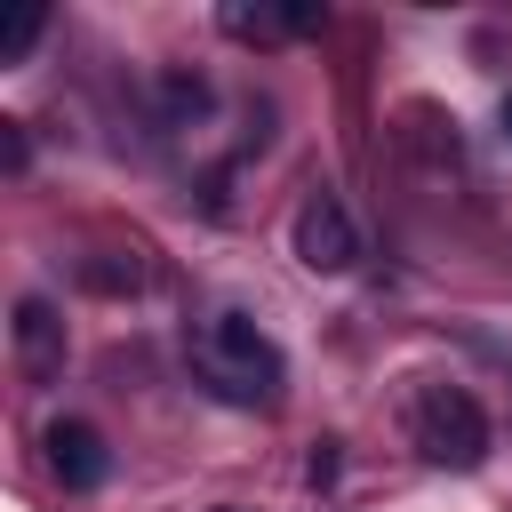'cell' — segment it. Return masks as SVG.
Listing matches in <instances>:
<instances>
[{"mask_svg": "<svg viewBox=\"0 0 512 512\" xmlns=\"http://www.w3.org/2000/svg\"><path fill=\"white\" fill-rule=\"evenodd\" d=\"M184 352H192V376H200L216 400H232V408H272L280 384H288V352H280L248 312H208Z\"/></svg>", "mask_w": 512, "mask_h": 512, "instance_id": "cell-1", "label": "cell"}, {"mask_svg": "<svg viewBox=\"0 0 512 512\" xmlns=\"http://www.w3.org/2000/svg\"><path fill=\"white\" fill-rule=\"evenodd\" d=\"M408 440L424 464H448V472H472L488 464V408L464 392V384H424L408 400Z\"/></svg>", "mask_w": 512, "mask_h": 512, "instance_id": "cell-2", "label": "cell"}, {"mask_svg": "<svg viewBox=\"0 0 512 512\" xmlns=\"http://www.w3.org/2000/svg\"><path fill=\"white\" fill-rule=\"evenodd\" d=\"M288 248H296L304 272H328L336 280V272L360 264V224H352V208L336 192H304L296 216H288Z\"/></svg>", "mask_w": 512, "mask_h": 512, "instance_id": "cell-3", "label": "cell"}, {"mask_svg": "<svg viewBox=\"0 0 512 512\" xmlns=\"http://www.w3.org/2000/svg\"><path fill=\"white\" fill-rule=\"evenodd\" d=\"M8 344H16V368H24L32 384H56V376H64V320H56L48 296H16Z\"/></svg>", "mask_w": 512, "mask_h": 512, "instance_id": "cell-4", "label": "cell"}, {"mask_svg": "<svg viewBox=\"0 0 512 512\" xmlns=\"http://www.w3.org/2000/svg\"><path fill=\"white\" fill-rule=\"evenodd\" d=\"M48 472L64 480V488H104V472H112V456H104V432L96 424H80V416H56L48 424Z\"/></svg>", "mask_w": 512, "mask_h": 512, "instance_id": "cell-5", "label": "cell"}, {"mask_svg": "<svg viewBox=\"0 0 512 512\" xmlns=\"http://www.w3.org/2000/svg\"><path fill=\"white\" fill-rule=\"evenodd\" d=\"M224 32H240V40H280V32H320V8H224Z\"/></svg>", "mask_w": 512, "mask_h": 512, "instance_id": "cell-6", "label": "cell"}, {"mask_svg": "<svg viewBox=\"0 0 512 512\" xmlns=\"http://www.w3.org/2000/svg\"><path fill=\"white\" fill-rule=\"evenodd\" d=\"M40 32H48V8H16V16L0 24V64H24Z\"/></svg>", "mask_w": 512, "mask_h": 512, "instance_id": "cell-7", "label": "cell"}, {"mask_svg": "<svg viewBox=\"0 0 512 512\" xmlns=\"http://www.w3.org/2000/svg\"><path fill=\"white\" fill-rule=\"evenodd\" d=\"M504 136H512V96H504Z\"/></svg>", "mask_w": 512, "mask_h": 512, "instance_id": "cell-8", "label": "cell"}]
</instances>
